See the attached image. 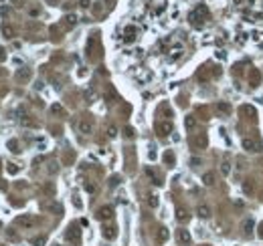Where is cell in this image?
<instances>
[{
    "label": "cell",
    "instance_id": "obj_12",
    "mask_svg": "<svg viewBox=\"0 0 263 246\" xmlns=\"http://www.w3.org/2000/svg\"><path fill=\"white\" fill-rule=\"evenodd\" d=\"M176 218H178L180 222H184V220H188V212H186L184 208H178V210H176Z\"/></svg>",
    "mask_w": 263,
    "mask_h": 246
},
{
    "label": "cell",
    "instance_id": "obj_23",
    "mask_svg": "<svg viewBox=\"0 0 263 246\" xmlns=\"http://www.w3.org/2000/svg\"><path fill=\"white\" fill-rule=\"evenodd\" d=\"M107 135H109V137H115V135H118V127H115V125H109V127H107Z\"/></svg>",
    "mask_w": 263,
    "mask_h": 246
},
{
    "label": "cell",
    "instance_id": "obj_14",
    "mask_svg": "<svg viewBox=\"0 0 263 246\" xmlns=\"http://www.w3.org/2000/svg\"><path fill=\"white\" fill-rule=\"evenodd\" d=\"M6 145H8V149H10V151H14V153H18V151H20V149H18V141H16V139H10Z\"/></svg>",
    "mask_w": 263,
    "mask_h": 246
},
{
    "label": "cell",
    "instance_id": "obj_28",
    "mask_svg": "<svg viewBox=\"0 0 263 246\" xmlns=\"http://www.w3.org/2000/svg\"><path fill=\"white\" fill-rule=\"evenodd\" d=\"M6 236H8L10 240H16V238H18V236H16V232H14L12 228H8V230H6Z\"/></svg>",
    "mask_w": 263,
    "mask_h": 246
},
{
    "label": "cell",
    "instance_id": "obj_33",
    "mask_svg": "<svg viewBox=\"0 0 263 246\" xmlns=\"http://www.w3.org/2000/svg\"><path fill=\"white\" fill-rule=\"evenodd\" d=\"M85 190H87V192H95V186H93V184H85Z\"/></svg>",
    "mask_w": 263,
    "mask_h": 246
},
{
    "label": "cell",
    "instance_id": "obj_8",
    "mask_svg": "<svg viewBox=\"0 0 263 246\" xmlns=\"http://www.w3.org/2000/svg\"><path fill=\"white\" fill-rule=\"evenodd\" d=\"M190 143H192L194 147H205V145H207V137H205V135H198V137H194Z\"/></svg>",
    "mask_w": 263,
    "mask_h": 246
},
{
    "label": "cell",
    "instance_id": "obj_10",
    "mask_svg": "<svg viewBox=\"0 0 263 246\" xmlns=\"http://www.w3.org/2000/svg\"><path fill=\"white\" fill-rule=\"evenodd\" d=\"M184 127H186L188 131H190V129H194V127H196V119H194L192 115H188V117L184 119Z\"/></svg>",
    "mask_w": 263,
    "mask_h": 246
},
{
    "label": "cell",
    "instance_id": "obj_20",
    "mask_svg": "<svg viewBox=\"0 0 263 246\" xmlns=\"http://www.w3.org/2000/svg\"><path fill=\"white\" fill-rule=\"evenodd\" d=\"M221 169H223V176H227V173L231 171V164H229V162H223V164H221Z\"/></svg>",
    "mask_w": 263,
    "mask_h": 246
},
{
    "label": "cell",
    "instance_id": "obj_18",
    "mask_svg": "<svg viewBox=\"0 0 263 246\" xmlns=\"http://www.w3.org/2000/svg\"><path fill=\"white\" fill-rule=\"evenodd\" d=\"M164 162H166L168 165H172V164H174V153L166 151V153H164Z\"/></svg>",
    "mask_w": 263,
    "mask_h": 246
},
{
    "label": "cell",
    "instance_id": "obj_6",
    "mask_svg": "<svg viewBox=\"0 0 263 246\" xmlns=\"http://www.w3.org/2000/svg\"><path fill=\"white\" fill-rule=\"evenodd\" d=\"M215 180H217L215 171H205V173H202V182H205V186H213V184H215Z\"/></svg>",
    "mask_w": 263,
    "mask_h": 246
},
{
    "label": "cell",
    "instance_id": "obj_31",
    "mask_svg": "<svg viewBox=\"0 0 263 246\" xmlns=\"http://www.w3.org/2000/svg\"><path fill=\"white\" fill-rule=\"evenodd\" d=\"M79 4H81V6H83V8H87L89 4H91V0H79Z\"/></svg>",
    "mask_w": 263,
    "mask_h": 246
},
{
    "label": "cell",
    "instance_id": "obj_21",
    "mask_svg": "<svg viewBox=\"0 0 263 246\" xmlns=\"http://www.w3.org/2000/svg\"><path fill=\"white\" fill-rule=\"evenodd\" d=\"M148 206H150V208H156V206H158V198H156V196H148Z\"/></svg>",
    "mask_w": 263,
    "mask_h": 246
},
{
    "label": "cell",
    "instance_id": "obj_25",
    "mask_svg": "<svg viewBox=\"0 0 263 246\" xmlns=\"http://www.w3.org/2000/svg\"><path fill=\"white\" fill-rule=\"evenodd\" d=\"M45 242H47V238H45V236H39V238H33V244H35V246H43Z\"/></svg>",
    "mask_w": 263,
    "mask_h": 246
},
{
    "label": "cell",
    "instance_id": "obj_24",
    "mask_svg": "<svg viewBox=\"0 0 263 246\" xmlns=\"http://www.w3.org/2000/svg\"><path fill=\"white\" fill-rule=\"evenodd\" d=\"M43 190H45V194H49V196H53V194H55V186H53V184H47Z\"/></svg>",
    "mask_w": 263,
    "mask_h": 246
},
{
    "label": "cell",
    "instance_id": "obj_11",
    "mask_svg": "<svg viewBox=\"0 0 263 246\" xmlns=\"http://www.w3.org/2000/svg\"><path fill=\"white\" fill-rule=\"evenodd\" d=\"M196 212H198L200 218H209V216H211V208H209V206H198Z\"/></svg>",
    "mask_w": 263,
    "mask_h": 246
},
{
    "label": "cell",
    "instance_id": "obj_16",
    "mask_svg": "<svg viewBox=\"0 0 263 246\" xmlns=\"http://www.w3.org/2000/svg\"><path fill=\"white\" fill-rule=\"evenodd\" d=\"M65 22H67V26H73V24L77 22V16H75V14H67V16H65Z\"/></svg>",
    "mask_w": 263,
    "mask_h": 246
},
{
    "label": "cell",
    "instance_id": "obj_1",
    "mask_svg": "<svg viewBox=\"0 0 263 246\" xmlns=\"http://www.w3.org/2000/svg\"><path fill=\"white\" fill-rule=\"evenodd\" d=\"M16 224H18L22 230H29V228H33V226L37 224V218H33V216L24 214V216H18V218H16Z\"/></svg>",
    "mask_w": 263,
    "mask_h": 246
},
{
    "label": "cell",
    "instance_id": "obj_22",
    "mask_svg": "<svg viewBox=\"0 0 263 246\" xmlns=\"http://www.w3.org/2000/svg\"><path fill=\"white\" fill-rule=\"evenodd\" d=\"M51 111H53V113H57V115H65V111H63V107H61V105H53V107H51Z\"/></svg>",
    "mask_w": 263,
    "mask_h": 246
},
{
    "label": "cell",
    "instance_id": "obj_17",
    "mask_svg": "<svg viewBox=\"0 0 263 246\" xmlns=\"http://www.w3.org/2000/svg\"><path fill=\"white\" fill-rule=\"evenodd\" d=\"M103 236H105V238H109V240H111V238H115V228H105Z\"/></svg>",
    "mask_w": 263,
    "mask_h": 246
},
{
    "label": "cell",
    "instance_id": "obj_29",
    "mask_svg": "<svg viewBox=\"0 0 263 246\" xmlns=\"http://www.w3.org/2000/svg\"><path fill=\"white\" fill-rule=\"evenodd\" d=\"M8 171H10V173H18V167L14 164H8Z\"/></svg>",
    "mask_w": 263,
    "mask_h": 246
},
{
    "label": "cell",
    "instance_id": "obj_36",
    "mask_svg": "<svg viewBox=\"0 0 263 246\" xmlns=\"http://www.w3.org/2000/svg\"><path fill=\"white\" fill-rule=\"evenodd\" d=\"M202 246H209V244H202Z\"/></svg>",
    "mask_w": 263,
    "mask_h": 246
},
{
    "label": "cell",
    "instance_id": "obj_2",
    "mask_svg": "<svg viewBox=\"0 0 263 246\" xmlns=\"http://www.w3.org/2000/svg\"><path fill=\"white\" fill-rule=\"evenodd\" d=\"M243 147H245L247 151H259V149H261V143H259V141H253V139H249V137H245V139H243Z\"/></svg>",
    "mask_w": 263,
    "mask_h": 246
},
{
    "label": "cell",
    "instance_id": "obj_4",
    "mask_svg": "<svg viewBox=\"0 0 263 246\" xmlns=\"http://www.w3.org/2000/svg\"><path fill=\"white\" fill-rule=\"evenodd\" d=\"M111 216H113V208H111V206H103V208L97 210V218H99V220H107V218H111Z\"/></svg>",
    "mask_w": 263,
    "mask_h": 246
},
{
    "label": "cell",
    "instance_id": "obj_7",
    "mask_svg": "<svg viewBox=\"0 0 263 246\" xmlns=\"http://www.w3.org/2000/svg\"><path fill=\"white\" fill-rule=\"evenodd\" d=\"M91 129H93L91 121H85V119H83V121H79V131H81V133L89 135V133H91Z\"/></svg>",
    "mask_w": 263,
    "mask_h": 246
},
{
    "label": "cell",
    "instance_id": "obj_32",
    "mask_svg": "<svg viewBox=\"0 0 263 246\" xmlns=\"http://www.w3.org/2000/svg\"><path fill=\"white\" fill-rule=\"evenodd\" d=\"M190 164L196 167V165H200V160H198V158H192V160H190Z\"/></svg>",
    "mask_w": 263,
    "mask_h": 246
},
{
    "label": "cell",
    "instance_id": "obj_30",
    "mask_svg": "<svg viewBox=\"0 0 263 246\" xmlns=\"http://www.w3.org/2000/svg\"><path fill=\"white\" fill-rule=\"evenodd\" d=\"M124 131H126V137H134V129L132 127H126Z\"/></svg>",
    "mask_w": 263,
    "mask_h": 246
},
{
    "label": "cell",
    "instance_id": "obj_5",
    "mask_svg": "<svg viewBox=\"0 0 263 246\" xmlns=\"http://www.w3.org/2000/svg\"><path fill=\"white\" fill-rule=\"evenodd\" d=\"M176 240H178L180 244H190V232L184 230V228H180V230L176 232Z\"/></svg>",
    "mask_w": 263,
    "mask_h": 246
},
{
    "label": "cell",
    "instance_id": "obj_13",
    "mask_svg": "<svg viewBox=\"0 0 263 246\" xmlns=\"http://www.w3.org/2000/svg\"><path fill=\"white\" fill-rule=\"evenodd\" d=\"M259 81H261L259 71H253V73H251V85H253V87H257V85H259Z\"/></svg>",
    "mask_w": 263,
    "mask_h": 246
},
{
    "label": "cell",
    "instance_id": "obj_26",
    "mask_svg": "<svg viewBox=\"0 0 263 246\" xmlns=\"http://www.w3.org/2000/svg\"><path fill=\"white\" fill-rule=\"evenodd\" d=\"M217 109H219V111H223V113H225V115H227V113H229V111H231V107H229V105H227V103H219V107H217Z\"/></svg>",
    "mask_w": 263,
    "mask_h": 246
},
{
    "label": "cell",
    "instance_id": "obj_27",
    "mask_svg": "<svg viewBox=\"0 0 263 246\" xmlns=\"http://www.w3.org/2000/svg\"><path fill=\"white\" fill-rule=\"evenodd\" d=\"M29 77H31V73H29V71H20V73H18V79H20V81H26Z\"/></svg>",
    "mask_w": 263,
    "mask_h": 246
},
{
    "label": "cell",
    "instance_id": "obj_3",
    "mask_svg": "<svg viewBox=\"0 0 263 246\" xmlns=\"http://www.w3.org/2000/svg\"><path fill=\"white\" fill-rule=\"evenodd\" d=\"M156 131H158L160 135H168V133H172V123L170 121H160L156 125Z\"/></svg>",
    "mask_w": 263,
    "mask_h": 246
},
{
    "label": "cell",
    "instance_id": "obj_19",
    "mask_svg": "<svg viewBox=\"0 0 263 246\" xmlns=\"http://www.w3.org/2000/svg\"><path fill=\"white\" fill-rule=\"evenodd\" d=\"M253 226H255V224H253V220H245V222H243V230H245V232H251V228H253Z\"/></svg>",
    "mask_w": 263,
    "mask_h": 246
},
{
    "label": "cell",
    "instance_id": "obj_34",
    "mask_svg": "<svg viewBox=\"0 0 263 246\" xmlns=\"http://www.w3.org/2000/svg\"><path fill=\"white\" fill-rule=\"evenodd\" d=\"M14 2V6H22V0H12Z\"/></svg>",
    "mask_w": 263,
    "mask_h": 246
},
{
    "label": "cell",
    "instance_id": "obj_37",
    "mask_svg": "<svg viewBox=\"0 0 263 246\" xmlns=\"http://www.w3.org/2000/svg\"><path fill=\"white\" fill-rule=\"evenodd\" d=\"M0 164H2V162H0Z\"/></svg>",
    "mask_w": 263,
    "mask_h": 246
},
{
    "label": "cell",
    "instance_id": "obj_35",
    "mask_svg": "<svg viewBox=\"0 0 263 246\" xmlns=\"http://www.w3.org/2000/svg\"><path fill=\"white\" fill-rule=\"evenodd\" d=\"M105 2H113V0H105Z\"/></svg>",
    "mask_w": 263,
    "mask_h": 246
},
{
    "label": "cell",
    "instance_id": "obj_15",
    "mask_svg": "<svg viewBox=\"0 0 263 246\" xmlns=\"http://www.w3.org/2000/svg\"><path fill=\"white\" fill-rule=\"evenodd\" d=\"M2 35H4L6 39H12V37H14V28H12V26H4V28H2Z\"/></svg>",
    "mask_w": 263,
    "mask_h": 246
},
{
    "label": "cell",
    "instance_id": "obj_9",
    "mask_svg": "<svg viewBox=\"0 0 263 246\" xmlns=\"http://www.w3.org/2000/svg\"><path fill=\"white\" fill-rule=\"evenodd\" d=\"M168 236H170V234H168V228H164V226L158 228V242H166Z\"/></svg>",
    "mask_w": 263,
    "mask_h": 246
}]
</instances>
